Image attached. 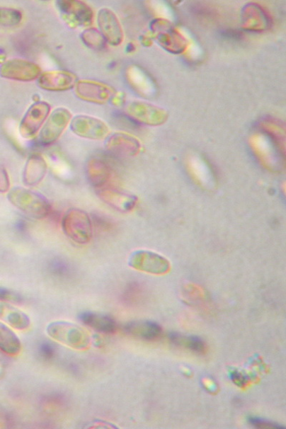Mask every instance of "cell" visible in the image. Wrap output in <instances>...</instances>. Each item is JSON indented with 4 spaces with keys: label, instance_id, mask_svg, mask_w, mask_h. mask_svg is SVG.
<instances>
[{
    "label": "cell",
    "instance_id": "obj_6",
    "mask_svg": "<svg viewBox=\"0 0 286 429\" xmlns=\"http://www.w3.org/2000/svg\"><path fill=\"white\" fill-rule=\"evenodd\" d=\"M70 127L78 136L93 140L105 139L109 133L108 126L103 120L84 115L72 118Z\"/></svg>",
    "mask_w": 286,
    "mask_h": 429
},
{
    "label": "cell",
    "instance_id": "obj_4",
    "mask_svg": "<svg viewBox=\"0 0 286 429\" xmlns=\"http://www.w3.org/2000/svg\"><path fill=\"white\" fill-rule=\"evenodd\" d=\"M71 113L66 108L55 110L43 125L39 135V142L42 146H49L62 135L72 120Z\"/></svg>",
    "mask_w": 286,
    "mask_h": 429
},
{
    "label": "cell",
    "instance_id": "obj_1",
    "mask_svg": "<svg viewBox=\"0 0 286 429\" xmlns=\"http://www.w3.org/2000/svg\"><path fill=\"white\" fill-rule=\"evenodd\" d=\"M8 198L14 206L36 219L46 218L51 210V205L44 196L24 188H13Z\"/></svg>",
    "mask_w": 286,
    "mask_h": 429
},
{
    "label": "cell",
    "instance_id": "obj_9",
    "mask_svg": "<svg viewBox=\"0 0 286 429\" xmlns=\"http://www.w3.org/2000/svg\"><path fill=\"white\" fill-rule=\"evenodd\" d=\"M57 6L64 20L73 26H91L93 21L94 14L91 7L81 1H59Z\"/></svg>",
    "mask_w": 286,
    "mask_h": 429
},
{
    "label": "cell",
    "instance_id": "obj_7",
    "mask_svg": "<svg viewBox=\"0 0 286 429\" xmlns=\"http://www.w3.org/2000/svg\"><path fill=\"white\" fill-rule=\"evenodd\" d=\"M75 92L80 99L96 104H105L115 95L114 89L108 85L89 80L78 81Z\"/></svg>",
    "mask_w": 286,
    "mask_h": 429
},
{
    "label": "cell",
    "instance_id": "obj_14",
    "mask_svg": "<svg viewBox=\"0 0 286 429\" xmlns=\"http://www.w3.org/2000/svg\"><path fill=\"white\" fill-rule=\"evenodd\" d=\"M125 331L133 337L146 341L156 340L162 333L161 327L158 324L148 321L128 323L125 326Z\"/></svg>",
    "mask_w": 286,
    "mask_h": 429
},
{
    "label": "cell",
    "instance_id": "obj_21",
    "mask_svg": "<svg viewBox=\"0 0 286 429\" xmlns=\"http://www.w3.org/2000/svg\"><path fill=\"white\" fill-rule=\"evenodd\" d=\"M171 342L180 347L188 348L193 352L201 353L205 350L204 341L196 336H186L178 333L170 335Z\"/></svg>",
    "mask_w": 286,
    "mask_h": 429
},
{
    "label": "cell",
    "instance_id": "obj_18",
    "mask_svg": "<svg viewBox=\"0 0 286 429\" xmlns=\"http://www.w3.org/2000/svg\"><path fill=\"white\" fill-rule=\"evenodd\" d=\"M98 192L99 197L106 204L118 210L128 211L136 202L135 198L112 189L103 188Z\"/></svg>",
    "mask_w": 286,
    "mask_h": 429
},
{
    "label": "cell",
    "instance_id": "obj_5",
    "mask_svg": "<svg viewBox=\"0 0 286 429\" xmlns=\"http://www.w3.org/2000/svg\"><path fill=\"white\" fill-rule=\"evenodd\" d=\"M0 74L6 79L30 82L38 79L42 74L37 64L26 59H14L0 67Z\"/></svg>",
    "mask_w": 286,
    "mask_h": 429
},
{
    "label": "cell",
    "instance_id": "obj_2",
    "mask_svg": "<svg viewBox=\"0 0 286 429\" xmlns=\"http://www.w3.org/2000/svg\"><path fill=\"white\" fill-rule=\"evenodd\" d=\"M64 234L78 244H88L93 236V226L88 214L80 209H70L62 219Z\"/></svg>",
    "mask_w": 286,
    "mask_h": 429
},
{
    "label": "cell",
    "instance_id": "obj_24",
    "mask_svg": "<svg viewBox=\"0 0 286 429\" xmlns=\"http://www.w3.org/2000/svg\"><path fill=\"white\" fill-rule=\"evenodd\" d=\"M21 300L22 298L16 293L8 289L0 287V302L21 303Z\"/></svg>",
    "mask_w": 286,
    "mask_h": 429
},
{
    "label": "cell",
    "instance_id": "obj_12",
    "mask_svg": "<svg viewBox=\"0 0 286 429\" xmlns=\"http://www.w3.org/2000/svg\"><path fill=\"white\" fill-rule=\"evenodd\" d=\"M129 264L137 270L155 274L165 273L169 268L166 260L148 251L135 252L129 259Z\"/></svg>",
    "mask_w": 286,
    "mask_h": 429
},
{
    "label": "cell",
    "instance_id": "obj_20",
    "mask_svg": "<svg viewBox=\"0 0 286 429\" xmlns=\"http://www.w3.org/2000/svg\"><path fill=\"white\" fill-rule=\"evenodd\" d=\"M22 344L16 333L6 324L0 321V350L11 355L20 353Z\"/></svg>",
    "mask_w": 286,
    "mask_h": 429
},
{
    "label": "cell",
    "instance_id": "obj_26",
    "mask_svg": "<svg viewBox=\"0 0 286 429\" xmlns=\"http://www.w3.org/2000/svg\"><path fill=\"white\" fill-rule=\"evenodd\" d=\"M11 187V181L8 172L4 168H0V193L8 192Z\"/></svg>",
    "mask_w": 286,
    "mask_h": 429
},
{
    "label": "cell",
    "instance_id": "obj_3",
    "mask_svg": "<svg viewBox=\"0 0 286 429\" xmlns=\"http://www.w3.org/2000/svg\"><path fill=\"white\" fill-rule=\"evenodd\" d=\"M48 335L69 347L84 350L89 347L91 338L79 326L66 321H55L48 325Z\"/></svg>",
    "mask_w": 286,
    "mask_h": 429
},
{
    "label": "cell",
    "instance_id": "obj_22",
    "mask_svg": "<svg viewBox=\"0 0 286 429\" xmlns=\"http://www.w3.org/2000/svg\"><path fill=\"white\" fill-rule=\"evenodd\" d=\"M81 38L88 47L93 50H102L107 43L101 32L95 28L85 30L81 35Z\"/></svg>",
    "mask_w": 286,
    "mask_h": 429
},
{
    "label": "cell",
    "instance_id": "obj_23",
    "mask_svg": "<svg viewBox=\"0 0 286 429\" xmlns=\"http://www.w3.org/2000/svg\"><path fill=\"white\" fill-rule=\"evenodd\" d=\"M21 12L11 8H0V25L6 27L16 26L22 21Z\"/></svg>",
    "mask_w": 286,
    "mask_h": 429
},
{
    "label": "cell",
    "instance_id": "obj_28",
    "mask_svg": "<svg viewBox=\"0 0 286 429\" xmlns=\"http://www.w3.org/2000/svg\"><path fill=\"white\" fill-rule=\"evenodd\" d=\"M234 382L239 386H241L245 382V379L240 374L234 373L233 375Z\"/></svg>",
    "mask_w": 286,
    "mask_h": 429
},
{
    "label": "cell",
    "instance_id": "obj_15",
    "mask_svg": "<svg viewBox=\"0 0 286 429\" xmlns=\"http://www.w3.org/2000/svg\"><path fill=\"white\" fill-rule=\"evenodd\" d=\"M47 170V163L40 155L31 156L25 167L23 183L28 186H35L45 178Z\"/></svg>",
    "mask_w": 286,
    "mask_h": 429
},
{
    "label": "cell",
    "instance_id": "obj_25",
    "mask_svg": "<svg viewBox=\"0 0 286 429\" xmlns=\"http://www.w3.org/2000/svg\"><path fill=\"white\" fill-rule=\"evenodd\" d=\"M249 422L251 425H254L256 428H273V429H284V427L281 425L270 422L269 421H266L264 419H261L259 418L251 417L249 418Z\"/></svg>",
    "mask_w": 286,
    "mask_h": 429
},
{
    "label": "cell",
    "instance_id": "obj_8",
    "mask_svg": "<svg viewBox=\"0 0 286 429\" xmlns=\"http://www.w3.org/2000/svg\"><path fill=\"white\" fill-rule=\"evenodd\" d=\"M50 105L43 101L32 105L21 122V135L25 139L35 137L50 115Z\"/></svg>",
    "mask_w": 286,
    "mask_h": 429
},
{
    "label": "cell",
    "instance_id": "obj_11",
    "mask_svg": "<svg viewBox=\"0 0 286 429\" xmlns=\"http://www.w3.org/2000/svg\"><path fill=\"white\" fill-rule=\"evenodd\" d=\"M97 20L99 31L106 42L114 46L120 45L123 33L116 15L108 8H103L98 12Z\"/></svg>",
    "mask_w": 286,
    "mask_h": 429
},
{
    "label": "cell",
    "instance_id": "obj_19",
    "mask_svg": "<svg viewBox=\"0 0 286 429\" xmlns=\"http://www.w3.org/2000/svg\"><path fill=\"white\" fill-rule=\"evenodd\" d=\"M80 320L90 328L103 333H113L117 328L115 321L110 317L93 312H84Z\"/></svg>",
    "mask_w": 286,
    "mask_h": 429
},
{
    "label": "cell",
    "instance_id": "obj_29",
    "mask_svg": "<svg viewBox=\"0 0 286 429\" xmlns=\"http://www.w3.org/2000/svg\"><path fill=\"white\" fill-rule=\"evenodd\" d=\"M3 374H4V368H3L1 363H0V377H2Z\"/></svg>",
    "mask_w": 286,
    "mask_h": 429
},
{
    "label": "cell",
    "instance_id": "obj_27",
    "mask_svg": "<svg viewBox=\"0 0 286 429\" xmlns=\"http://www.w3.org/2000/svg\"><path fill=\"white\" fill-rule=\"evenodd\" d=\"M41 355L45 360H50L55 354L54 348L49 343H44L40 348Z\"/></svg>",
    "mask_w": 286,
    "mask_h": 429
},
{
    "label": "cell",
    "instance_id": "obj_16",
    "mask_svg": "<svg viewBox=\"0 0 286 429\" xmlns=\"http://www.w3.org/2000/svg\"><path fill=\"white\" fill-rule=\"evenodd\" d=\"M112 175L108 163L100 158L90 160L87 167V176L89 181L98 188H103Z\"/></svg>",
    "mask_w": 286,
    "mask_h": 429
},
{
    "label": "cell",
    "instance_id": "obj_17",
    "mask_svg": "<svg viewBox=\"0 0 286 429\" xmlns=\"http://www.w3.org/2000/svg\"><path fill=\"white\" fill-rule=\"evenodd\" d=\"M0 320L17 330L27 329L30 321L27 314L17 308L0 302Z\"/></svg>",
    "mask_w": 286,
    "mask_h": 429
},
{
    "label": "cell",
    "instance_id": "obj_10",
    "mask_svg": "<svg viewBox=\"0 0 286 429\" xmlns=\"http://www.w3.org/2000/svg\"><path fill=\"white\" fill-rule=\"evenodd\" d=\"M78 78L67 71H48L38 78V86L48 91H65L75 88Z\"/></svg>",
    "mask_w": 286,
    "mask_h": 429
},
{
    "label": "cell",
    "instance_id": "obj_13",
    "mask_svg": "<svg viewBox=\"0 0 286 429\" xmlns=\"http://www.w3.org/2000/svg\"><path fill=\"white\" fill-rule=\"evenodd\" d=\"M107 151L119 155L132 156L139 149L138 141L127 134L115 132L106 137L105 143Z\"/></svg>",
    "mask_w": 286,
    "mask_h": 429
}]
</instances>
